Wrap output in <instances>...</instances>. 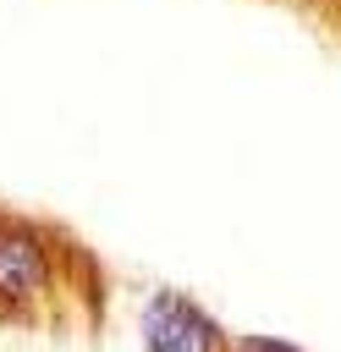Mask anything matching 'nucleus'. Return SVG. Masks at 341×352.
Masks as SVG:
<instances>
[{
  "instance_id": "obj_2",
  "label": "nucleus",
  "mask_w": 341,
  "mask_h": 352,
  "mask_svg": "<svg viewBox=\"0 0 341 352\" xmlns=\"http://www.w3.org/2000/svg\"><path fill=\"white\" fill-rule=\"evenodd\" d=\"M138 346L143 352H231V330L176 286H154L138 308Z\"/></svg>"
},
{
  "instance_id": "obj_3",
  "label": "nucleus",
  "mask_w": 341,
  "mask_h": 352,
  "mask_svg": "<svg viewBox=\"0 0 341 352\" xmlns=\"http://www.w3.org/2000/svg\"><path fill=\"white\" fill-rule=\"evenodd\" d=\"M231 352H302V346H297V341H286V336L248 330V336H231Z\"/></svg>"
},
{
  "instance_id": "obj_1",
  "label": "nucleus",
  "mask_w": 341,
  "mask_h": 352,
  "mask_svg": "<svg viewBox=\"0 0 341 352\" xmlns=\"http://www.w3.org/2000/svg\"><path fill=\"white\" fill-rule=\"evenodd\" d=\"M66 258L72 248H60L50 226L28 214H0V319H44L66 292Z\"/></svg>"
}]
</instances>
